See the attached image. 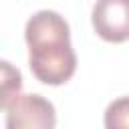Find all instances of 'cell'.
Masks as SVG:
<instances>
[{"label":"cell","mask_w":129,"mask_h":129,"mask_svg":"<svg viewBox=\"0 0 129 129\" xmlns=\"http://www.w3.org/2000/svg\"><path fill=\"white\" fill-rule=\"evenodd\" d=\"M105 129H129V97L111 101L103 117Z\"/></svg>","instance_id":"5"},{"label":"cell","mask_w":129,"mask_h":129,"mask_svg":"<svg viewBox=\"0 0 129 129\" xmlns=\"http://www.w3.org/2000/svg\"><path fill=\"white\" fill-rule=\"evenodd\" d=\"M91 22L95 32L107 42L129 40V0H97Z\"/></svg>","instance_id":"3"},{"label":"cell","mask_w":129,"mask_h":129,"mask_svg":"<svg viewBox=\"0 0 129 129\" xmlns=\"http://www.w3.org/2000/svg\"><path fill=\"white\" fill-rule=\"evenodd\" d=\"M22 91V73L8 60H0V111L8 109L10 103Z\"/></svg>","instance_id":"4"},{"label":"cell","mask_w":129,"mask_h":129,"mask_svg":"<svg viewBox=\"0 0 129 129\" xmlns=\"http://www.w3.org/2000/svg\"><path fill=\"white\" fill-rule=\"evenodd\" d=\"M54 105L42 95H18L6 113V129H54Z\"/></svg>","instance_id":"2"},{"label":"cell","mask_w":129,"mask_h":129,"mask_svg":"<svg viewBox=\"0 0 129 129\" xmlns=\"http://www.w3.org/2000/svg\"><path fill=\"white\" fill-rule=\"evenodd\" d=\"M24 38L28 46V67L40 83L58 87L75 75L77 54L71 44V28L58 12H34L26 22Z\"/></svg>","instance_id":"1"}]
</instances>
